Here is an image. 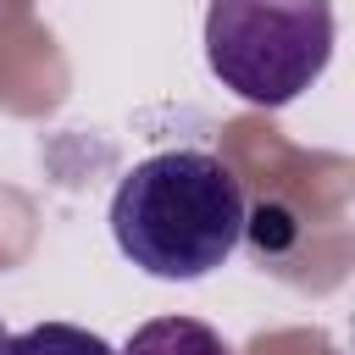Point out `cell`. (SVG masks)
Wrapping results in <instances>:
<instances>
[{"instance_id": "cell-1", "label": "cell", "mask_w": 355, "mask_h": 355, "mask_svg": "<svg viewBox=\"0 0 355 355\" xmlns=\"http://www.w3.org/2000/svg\"><path fill=\"white\" fill-rule=\"evenodd\" d=\"M111 239L139 272L200 283L244 239V183L211 150H155L122 172Z\"/></svg>"}, {"instance_id": "cell-4", "label": "cell", "mask_w": 355, "mask_h": 355, "mask_svg": "<svg viewBox=\"0 0 355 355\" xmlns=\"http://www.w3.org/2000/svg\"><path fill=\"white\" fill-rule=\"evenodd\" d=\"M0 355H116V349L78 322H33V327L11 333L0 344Z\"/></svg>"}, {"instance_id": "cell-2", "label": "cell", "mask_w": 355, "mask_h": 355, "mask_svg": "<svg viewBox=\"0 0 355 355\" xmlns=\"http://www.w3.org/2000/svg\"><path fill=\"white\" fill-rule=\"evenodd\" d=\"M333 61V0H211L205 67L244 105L300 100Z\"/></svg>"}, {"instance_id": "cell-3", "label": "cell", "mask_w": 355, "mask_h": 355, "mask_svg": "<svg viewBox=\"0 0 355 355\" xmlns=\"http://www.w3.org/2000/svg\"><path fill=\"white\" fill-rule=\"evenodd\" d=\"M116 355H233V344L200 316H150Z\"/></svg>"}, {"instance_id": "cell-5", "label": "cell", "mask_w": 355, "mask_h": 355, "mask_svg": "<svg viewBox=\"0 0 355 355\" xmlns=\"http://www.w3.org/2000/svg\"><path fill=\"white\" fill-rule=\"evenodd\" d=\"M0 344H6V333H0Z\"/></svg>"}]
</instances>
